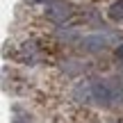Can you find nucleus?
<instances>
[{"instance_id":"5","label":"nucleus","mask_w":123,"mask_h":123,"mask_svg":"<svg viewBox=\"0 0 123 123\" xmlns=\"http://www.w3.org/2000/svg\"><path fill=\"white\" fill-rule=\"evenodd\" d=\"M34 2H48V0H34Z\"/></svg>"},{"instance_id":"1","label":"nucleus","mask_w":123,"mask_h":123,"mask_svg":"<svg viewBox=\"0 0 123 123\" xmlns=\"http://www.w3.org/2000/svg\"><path fill=\"white\" fill-rule=\"evenodd\" d=\"M107 43H110V39L105 34H89L82 39V48L87 53H100V50L107 48Z\"/></svg>"},{"instance_id":"2","label":"nucleus","mask_w":123,"mask_h":123,"mask_svg":"<svg viewBox=\"0 0 123 123\" xmlns=\"http://www.w3.org/2000/svg\"><path fill=\"white\" fill-rule=\"evenodd\" d=\"M48 18L50 21H55V23H64L66 18L71 16V7L66 2H50L48 5Z\"/></svg>"},{"instance_id":"4","label":"nucleus","mask_w":123,"mask_h":123,"mask_svg":"<svg viewBox=\"0 0 123 123\" xmlns=\"http://www.w3.org/2000/svg\"><path fill=\"white\" fill-rule=\"evenodd\" d=\"M116 55H119V59H123V43L119 46V48H116Z\"/></svg>"},{"instance_id":"3","label":"nucleus","mask_w":123,"mask_h":123,"mask_svg":"<svg viewBox=\"0 0 123 123\" xmlns=\"http://www.w3.org/2000/svg\"><path fill=\"white\" fill-rule=\"evenodd\" d=\"M107 16L112 21H123V0H116L110 9H107Z\"/></svg>"}]
</instances>
